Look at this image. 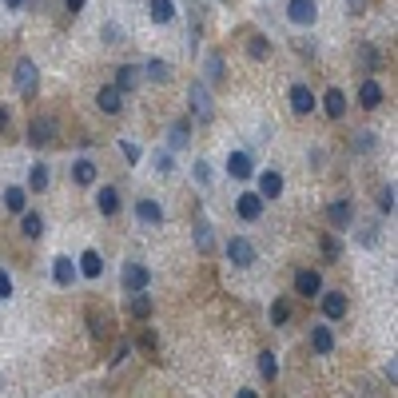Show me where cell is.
<instances>
[{"label": "cell", "mask_w": 398, "mask_h": 398, "mask_svg": "<svg viewBox=\"0 0 398 398\" xmlns=\"http://www.w3.org/2000/svg\"><path fill=\"white\" fill-rule=\"evenodd\" d=\"M188 108H191V116H199L203 124L215 116V104H211V92H207L203 80H195V84L188 88Z\"/></svg>", "instance_id": "6da1fadb"}, {"label": "cell", "mask_w": 398, "mask_h": 398, "mask_svg": "<svg viewBox=\"0 0 398 398\" xmlns=\"http://www.w3.org/2000/svg\"><path fill=\"white\" fill-rule=\"evenodd\" d=\"M227 259H231L235 267H251L255 259H259V251H255V243L247 235H231L227 239Z\"/></svg>", "instance_id": "7a4b0ae2"}, {"label": "cell", "mask_w": 398, "mask_h": 398, "mask_svg": "<svg viewBox=\"0 0 398 398\" xmlns=\"http://www.w3.org/2000/svg\"><path fill=\"white\" fill-rule=\"evenodd\" d=\"M120 283H124L127 295H132V291H143V287L152 283V271L143 267V263H136V259H127L124 271H120Z\"/></svg>", "instance_id": "3957f363"}, {"label": "cell", "mask_w": 398, "mask_h": 398, "mask_svg": "<svg viewBox=\"0 0 398 398\" xmlns=\"http://www.w3.org/2000/svg\"><path fill=\"white\" fill-rule=\"evenodd\" d=\"M12 80H16V92L20 96H36V80H40V72H36V64L24 56V60H16V72H12Z\"/></svg>", "instance_id": "277c9868"}, {"label": "cell", "mask_w": 398, "mask_h": 398, "mask_svg": "<svg viewBox=\"0 0 398 398\" xmlns=\"http://www.w3.org/2000/svg\"><path fill=\"white\" fill-rule=\"evenodd\" d=\"M287 20L291 24H302V28H311L318 20V4L315 0H287Z\"/></svg>", "instance_id": "5b68a950"}, {"label": "cell", "mask_w": 398, "mask_h": 398, "mask_svg": "<svg viewBox=\"0 0 398 398\" xmlns=\"http://www.w3.org/2000/svg\"><path fill=\"white\" fill-rule=\"evenodd\" d=\"M263 203H267V199H263L259 191H243V195H239V199H235V211H239V219H243V223H255V219H263Z\"/></svg>", "instance_id": "8992f818"}, {"label": "cell", "mask_w": 398, "mask_h": 398, "mask_svg": "<svg viewBox=\"0 0 398 398\" xmlns=\"http://www.w3.org/2000/svg\"><path fill=\"white\" fill-rule=\"evenodd\" d=\"M56 132H60V124H56L52 116H40V120H32V127H28V143L44 147V143L56 140Z\"/></svg>", "instance_id": "52a82bcc"}, {"label": "cell", "mask_w": 398, "mask_h": 398, "mask_svg": "<svg viewBox=\"0 0 398 398\" xmlns=\"http://www.w3.org/2000/svg\"><path fill=\"white\" fill-rule=\"evenodd\" d=\"M96 108L104 111V116H120V108H124V92H120L116 84L100 88V92H96Z\"/></svg>", "instance_id": "ba28073f"}, {"label": "cell", "mask_w": 398, "mask_h": 398, "mask_svg": "<svg viewBox=\"0 0 398 398\" xmlns=\"http://www.w3.org/2000/svg\"><path fill=\"white\" fill-rule=\"evenodd\" d=\"M327 219H331L334 231H347L350 223H354V207H350V199H334V203L327 207Z\"/></svg>", "instance_id": "9c48e42d"}, {"label": "cell", "mask_w": 398, "mask_h": 398, "mask_svg": "<svg viewBox=\"0 0 398 398\" xmlns=\"http://www.w3.org/2000/svg\"><path fill=\"white\" fill-rule=\"evenodd\" d=\"M291 111L295 116H311L315 111V92L307 84H291Z\"/></svg>", "instance_id": "30bf717a"}, {"label": "cell", "mask_w": 398, "mask_h": 398, "mask_svg": "<svg viewBox=\"0 0 398 398\" xmlns=\"http://www.w3.org/2000/svg\"><path fill=\"white\" fill-rule=\"evenodd\" d=\"M318 291H323V275H318V271H299V275H295V295L318 299Z\"/></svg>", "instance_id": "8fae6325"}, {"label": "cell", "mask_w": 398, "mask_h": 398, "mask_svg": "<svg viewBox=\"0 0 398 398\" xmlns=\"http://www.w3.org/2000/svg\"><path fill=\"white\" fill-rule=\"evenodd\" d=\"M227 175H231V179H251L255 175L251 156H247V152H231V156H227Z\"/></svg>", "instance_id": "7c38bea8"}, {"label": "cell", "mask_w": 398, "mask_h": 398, "mask_svg": "<svg viewBox=\"0 0 398 398\" xmlns=\"http://www.w3.org/2000/svg\"><path fill=\"white\" fill-rule=\"evenodd\" d=\"M318 295H323V291H318ZM347 307H350V302H347V295H343V291H327V295H323V315L331 318V323L347 315Z\"/></svg>", "instance_id": "4fadbf2b"}, {"label": "cell", "mask_w": 398, "mask_h": 398, "mask_svg": "<svg viewBox=\"0 0 398 398\" xmlns=\"http://www.w3.org/2000/svg\"><path fill=\"white\" fill-rule=\"evenodd\" d=\"M379 104H382V84L379 80H363V84H359V108L374 111Z\"/></svg>", "instance_id": "5bb4252c"}, {"label": "cell", "mask_w": 398, "mask_h": 398, "mask_svg": "<svg viewBox=\"0 0 398 398\" xmlns=\"http://www.w3.org/2000/svg\"><path fill=\"white\" fill-rule=\"evenodd\" d=\"M136 219L147 223V227H159L163 223V207L156 199H136Z\"/></svg>", "instance_id": "9a60e30c"}, {"label": "cell", "mask_w": 398, "mask_h": 398, "mask_svg": "<svg viewBox=\"0 0 398 398\" xmlns=\"http://www.w3.org/2000/svg\"><path fill=\"white\" fill-rule=\"evenodd\" d=\"M140 80H143V68H136V64H124V68L116 72V88L127 96V92H136V88H140Z\"/></svg>", "instance_id": "2e32d148"}, {"label": "cell", "mask_w": 398, "mask_h": 398, "mask_svg": "<svg viewBox=\"0 0 398 398\" xmlns=\"http://www.w3.org/2000/svg\"><path fill=\"white\" fill-rule=\"evenodd\" d=\"M96 211H100V215H116V211H120V191L111 188V183L96 191Z\"/></svg>", "instance_id": "e0dca14e"}, {"label": "cell", "mask_w": 398, "mask_h": 398, "mask_svg": "<svg viewBox=\"0 0 398 398\" xmlns=\"http://www.w3.org/2000/svg\"><path fill=\"white\" fill-rule=\"evenodd\" d=\"M52 279H56V287H72V279H76V263H72L68 255L52 259Z\"/></svg>", "instance_id": "ac0fdd59"}, {"label": "cell", "mask_w": 398, "mask_h": 398, "mask_svg": "<svg viewBox=\"0 0 398 398\" xmlns=\"http://www.w3.org/2000/svg\"><path fill=\"white\" fill-rule=\"evenodd\" d=\"M188 143H191V124L188 120H175V124L168 127V147L179 152V147H188Z\"/></svg>", "instance_id": "d6986e66"}, {"label": "cell", "mask_w": 398, "mask_h": 398, "mask_svg": "<svg viewBox=\"0 0 398 398\" xmlns=\"http://www.w3.org/2000/svg\"><path fill=\"white\" fill-rule=\"evenodd\" d=\"M323 108H327V116H331V120H343V116H347V96L338 92V88H327Z\"/></svg>", "instance_id": "ffe728a7"}, {"label": "cell", "mask_w": 398, "mask_h": 398, "mask_svg": "<svg viewBox=\"0 0 398 398\" xmlns=\"http://www.w3.org/2000/svg\"><path fill=\"white\" fill-rule=\"evenodd\" d=\"M259 195H263V199H279V195H283V175L263 172L259 175Z\"/></svg>", "instance_id": "44dd1931"}, {"label": "cell", "mask_w": 398, "mask_h": 398, "mask_svg": "<svg viewBox=\"0 0 398 398\" xmlns=\"http://www.w3.org/2000/svg\"><path fill=\"white\" fill-rule=\"evenodd\" d=\"M20 231H24V239H40L44 235V219H40V211H20Z\"/></svg>", "instance_id": "7402d4cb"}, {"label": "cell", "mask_w": 398, "mask_h": 398, "mask_svg": "<svg viewBox=\"0 0 398 398\" xmlns=\"http://www.w3.org/2000/svg\"><path fill=\"white\" fill-rule=\"evenodd\" d=\"M223 56L219 52H207V60H203V84H223Z\"/></svg>", "instance_id": "603a6c76"}, {"label": "cell", "mask_w": 398, "mask_h": 398, "mask_svg": "<svg viewBox=\"0 0 398 398\" xmlns=\"http://www.w3.org/2000/svg\"><path fill=\"white\" fill-rule=\"evenodd\" d=\"M311 347H315V354H331V350H334V331L327 327V323L311 331Z\"/></svg>", "instance_id": "cb8c5ba5"}, {"label": "cell", "mask_w": 398, "mask_h": 398, "mask_svg": "<svg viewBox=\"0 0 398 398\" xmlns=\"http://www.w3.org/2000/svg\"><path fill=\"white\" fill-rule=\"evenodd\" d=\"M147 8H152V20H156V24H172L175 12H179L175 0H147Z\"/></svg>", "instance_id": "d4e9b609"}, {"label": "cell", "mask_w": 398, "mask_h": 398, "mask_svg": "<svg viewBox=\"0 0 398 398\" xmlns=\"http://www.w3.org/2000/svg\"><path fill=\"white\" fill-rule=\"evenodd\" d=\"M76 271L80 275H88V279H100V275H104V259H100V251H84Z\"/></svg>", "instance_id": "484cf974"}, {"label": "cell", "mask_w": 398, "mask_h": 398, "mask_svg": "<svg viewBox=\"0 0 398 398\" xmlns=\"http://www.w3.org/2000/svg\"><path fill=\"white\" fill-rule=\"evenodd\" d=\"M72 179H76L80 188H92L96 183V163L92 159H76V163H72Z\"/></svg>", "instance_id": "4316f807"}, {"label": "cell", "mask_w": 398, "mask_h": 398, "mask_svg": "<svg viewBox=\"0 0 398 398\" xmlns=\"http://www.w3.org/2000/svg\"><path fill=\"white\" fill-rule=\"evenodd\" d=\"M143 72H147V80H156V84H168V80H172V64H168V60H159V56H152Z\"/></svg>", "instance_id": "83f0119b"}, {"label": "cell", "mask_w": 398, "mask_h": 398, "mask_svg": "<svg viewBox=\"0 0 398 398\" xmlns=\"http://www.w3.org/2000/svg\"><path fill=\"white\" fill-rule=\"evenodd\" d=\"M4 207H8L12 215H20V211L28 207V191L24 188H4Z\"/></svg>", "instance_id": "f1b7e54d"}, {"label": "cell", "mask_w": 398, "mask_h": 398, "mask_svg": "<svg viewBox=\"0 0 398 398\" xmlns=\"http://www.w3.org/2000/svg\"><path fill=\"white\" fill-rule=\"evenodd\" d=\"M195 247H199L203 255L215 247V235H211V223L207 219H195Z\"/></svg>", "instance_id": "f546056e"}, {"label": "cell", "mask_w": 398, "mask_h": 398, "mask_svg": "<svg viewBox=\"0 0 398 398\" xmlns=\"http://www.w3.org/2000/svg\"><path fill=\"white\" fill-rule=\"evenodd\" d=\"M127 311H132L136 318H147V315H152V302H147V295H143V291H132V295H127Z\"/></svg>", "instance_id": "4dcf8cb0"}, {"label": "cell", "mask_w": 398, "mask_h": 398, "mask_svg": "<svg viewBox=\"0 0 398 398\" xmlns=\"http://www.w3.org/2000/svg\"><path fill=\"white\" fill-rule=\"evenodd\" d=\"M247 56H251V60H267V56H271V40H267V36H251V40H247Z\"/></svg>", "instance_id": "1f68e13d"}, {"label": "cell", "mask_w": 398, "mask_h": 398, "mask_svg": "<svg viewBox=\"0 0 398 398\" xmlns=\"http://www.w3.org/2000/svg\"><path fill=\"white\" fill-rule=\"evenodd\" d=\"M28 188L32 191H44L48 188V163H32V168H28Z\"/></svg>", "instance_id": "d6a6232c"}, {"label": "cell", "mask_w": 398, "mask_h": 398, "mask_svg": "<svg viewBox=\"0 0 398 398\" xmlns=\"http://www.w3.org/2000/svg\"><path fill=\"white\" fill-rule=\"evenodd\" d=\"M259 374H263V382H271L275 379V374H279V363H275V354H271V350H263V354H259Z\"/></svg>", "instance_id": "836d02e7"}, {"label": "cell", "mask_w": 398, "mask_h": 398, "mask_svg": "<svg viewBox=\"0 0 398 398\" xmlns=\"http://www.w3.org/2000/svg\"><path fill=\"white\" fill-rule=\"evenodd\" d=\"M271 323H275V327H287V323H291V302L287 299H279L271 307Z\"/></svg>", "instance_id": "e575fe53"}, {"label": "cell", "mask_w": 398, "mask_h": 398, "mask_svg": "<svg viewBox=\"0 0 398 398\" xmlns=\"http://www.w3.org/2000/svg\"><path fill=\"white\" fill-rule=\"evenodd\" d=\"M354 235H359V243H363V247H374V243H379V223H363Z\"/></svg>", "instance_id": "d590c367"}, {"label": "cell", "mask_w": 398, "mask_h": 398, "mask_svg": "<svg viewBox=\"0 0 398 398\" xmlns=\"http://www.w3.org/2000/svg\"><path fill=\"white\" fill-rule=\"evenodd\" d=\"M318 251L327 255V259H338V255H343V247H338V239H334L331 231H327V235L318 239Z\"/></svg>", "instance_id": "8d00e7d4"}, {"label": "cell", "mask_w": 398, "mask_h": 398, "mask_svg": "<svg viewBox=\"0 0 398 398\" xmlns=\"http://www.w3.org/2000/svg\"><path fill=\"white\" fill-rule=\"evenodd\" d=\"M156 172H159V175H172V172H175L172 147H163V152H156Z\"/></svg>", "instance_id": "74e56055"}, {"label": "cell", "mask_w": 398, "mask_h": 398, "mask_svg": "<svg viewBox=\"0 0 398 398\" xmlns=\"http://www.w3.org/2000/svg\"><path fill=\"white\" fill-rule=\"evenodd\" d=\"M191 179H195L199 188H207V183H211V163H207V159H199V163L191 168Z\"/></svg>", "instance_id": "f35d334b"}, {"label": "cell", "mask_w": 398, "mask_h": 398, "mask_svg": "<svg viewBox=\"0 0 398 398\" xmlns=\"http://www.w3.org/2000/svg\"><path fill=\"white\" fill-rule=\"evenodd\" d=\"M354 152H374V132H354Z\"/></svg>", "instance_id": "ab89813d"}, {"label": "cell", "mask_w": 398, "mask_h": 398, "mask_svg": "<svg viewBox=\"0 0 398 398\" xmlns=\"http://www.w3.org/2000/svg\"><path fill=\"white\" fill-rule=\"evenodd\" d=\"M379 211L386 215V211H395V183H386V188L379 191Z\"/></svg>", "instance_id": "60d3db41"}, {"label": "cell", "mask_w": 398, "mask_h": 398, "mask_svg": "<svg viewBox=\"0 0 398 398\" xmlns=\"http://www.w3.org/2000/svg\"><path fill=\"white\" fill-rule=\"evenodd\" d=\"M120 152H124L127 163H140V147H136L132 140H120Z\"/></svg>", "instance_id": "b9f144b4"}, {"label": "cell", "mask_w": 398, "mask_h": 398, "mask_svg": "<svg viewBox=\"0 0 398 398\" xmlns=\"http://www.w3.org/2000/svg\"><path fill=\"white\" fill-rule=\"evenodd\" d=\"M88 327H92V334H96V338H100V334L108 331V323H104V318L96 315V311H88Z\"/></svg>", "instance_id": "7bdbcfd3"}, {"label": "cell", "mask_w": 398, "mask_h": 398, "mask_svg": "<svg viewBox=\"0 0 398 398\" xmlns=\"http://www.w3.org/2000/svg\"><path fill=\"white\" fill-rule=\"evenodd\" d=\"M8 295H12V275L0 267V299H8Z\"/></svg>", "instance_id": "ee69618b"}, {"label": "cell", "mask_w": 398, "mask_h": 398, "mask_svg": "<svg viewBox=\"0 0 398 398\" xmlns=\"http://www.w3.org/2000/svg\"><path fill=\"white\" fill-rule=\"evenodd\" d=\"M127 354H132V343H120V347H116V359H111V366H120Z\"/></svg>", "instance_id": "f6af8a7d"}, {"label": "cell", "mask_w": 398, "mask_h": 398, "mask_svg": "<svg viewBox=\"0 0 398 398\" xmlns=\"http://www.w3.org/2000/svg\"><path fill=\"white\" fill-rule=\"evenodd\" d=\"M104 36H108V44H120V24H104Z\"/></svg>", "instance_id": "bcb514c9"}, {"label": "cell", "mask_w": 398, "mask_h": 398, "mask_svg": "<svg viewBox=\"0 0 398 398\" xmlns=\"http://www.w3.org/2000/svg\"><path fill=\"white\" fill-rule=\"evenodd\" d=\"M363 4H366V0H347V12H350V16H359V12H366Z\"/></svg>", "instance_id": "7dc6e473"}, {"label": "cell", "mask_w": 398, "mask_h": 398, "mask_svg": "<svg viewBox=\"0 0 398 398\" xmlns=\"http://www.w3.org/2000/svg\"><path fill=\"white\" fill-rule=\"evenodd\" d=\"M64 4H68V12L76 16V12H84V4H88V0H64Z\"/></svg>", "instance_id": "c3c4849f"}, {"label": "cell", "mask_w": 398, "mask_h": 398, "mask_svg": "<svg viewBox=\"0 0 398 398\" xmlns=\"http://www.w3.org/2000/svg\"><path fill=\"white\" fill-rule=\"evenodd\" d=\"M386 379H390V386H395V382H398V366H395V359L386 363Z\"/></svg>", "instance_id": "681fc988"}, {"label": "cell", "mask_w": 398, "mask_h": 398, "mask_svg": "<svg viewBox=\"0 0 398 398\" xmlns=\"http://www.w3.org/2000/svg\"><path fill=\"white\" fill-rule=\"evenodd\" d=\"M8 124H12V116H8V108H0V132H4Z\"/></svg>", "instance_id": "f907efd6"}, {"label": "cell", "mask_w": 398, "mask_h": 398, "mask_svg": "<svg viewBox=\"0 0 398 398\" xmlns=\"http://www.w3.org/2000/svg\"><path fill=\"white\" fill-rule=\"evenodd\" d=\"M28 0H4V8H24Z\"/></svg>", "instance_id": "816d5d0a"}]
</instances>
